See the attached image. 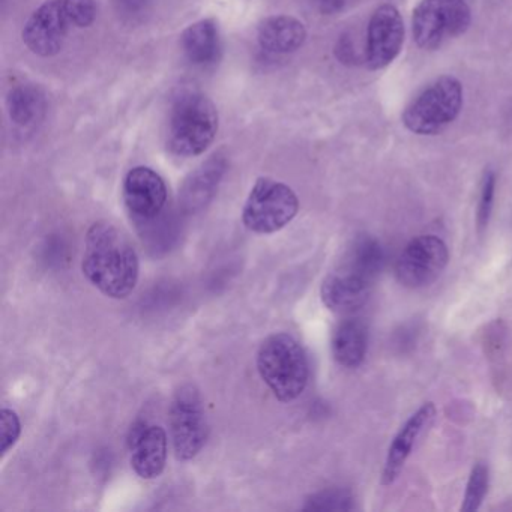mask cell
Here are the masks:
<instances>
[{
    "instance_id": "26",
    "label": "cell",
    "mask_w": 512,
    "mask_h": 512,
    "mask_svg": "<svg viewBox=\"0 0 512 512\" xmlns=\"http://www.w3.org/2000/svg\"><path fill=\"white\" fill-rule=\"evenodd\" d=\"M149 0H118L119 7L127 14H137L148 5Z\"/></svg>"
},
{
    "instance_id": "3",
    "label": "cell",
    "mask_w": 512,
    "mask_h": 512,
    "mask_svg": "<svg viewBox=\"0 0 512 512\" xmlns=\"http://www.w3.org/2000/svg\"><path fill=\"white\" fill-rule=\"evenodd\" d=\"M257 370L272 394L283 403L301 397L310 377L305 350L298 340L284 332L263 341L257 353Z\"/></svg>"
},
{
    "instance_id": "14",
    "label": "cell",
    "mask_w": 512,
    "mask_h": 512,
    "mask_svg": "<svg viewBox=\"0 0 512 512\" xmlns=\"http://www.w3.org/2000/svg\"><path fill=\"white\" fill-rule=\"evenodd\" d=\"M370 287V280L343 266L325 278L320 295L328 310L347 314L364 307L370 296Z\"/></svg>"
},
{
    "instance_id": "4",
    "label": "cell",
    "mask_w": 512,
    "mask_h": 512,
    "mask_svg": "<svg viewBox=\"0 0 512 512\" xmlns=\"http://www.w3.org/2000/svg\"><path fill=\"white\" fill-rule=\"evenodd\" d=\"M218 133L215 104L200 92H185L176 98L169 122V146L179 157L202 155Z\"/></svg>"
},
{
    "instance_id": "24",
    "label": "cell",
    "mask_w": 512,
    "mask_h": 512,
    "mask_svg": "<svg viewBox=\"0 0 512 512\" xmlns=\"http://www.w3.org/2000/svg\"><path fill=\"white\" fill-rule=\"evenodd\" d=\"M494 194H496V175L493 172H487L482 179L481 196H479L478 206V229L484 232L490 221L491 211H493Z\"/></svg>"
},
{
    "instance_id": "1",
    "label": "cell",
    "mask_w": 512,
    "mask_h": 512,
    "mask_svg": "<svg viewBox=\"0 0 512 512\" xmlns=\"http://www.w3.org/2000/svg\"><path fill=\"white\" fill-rule=\"evenodd\" d=\"M82 271L103 295L124 299L139 281V256L121 229L109 221H98L86 235Z\"/></svg>"
},
{
    "instance_id": "16",
    "label": "cell",
    "mask_w": 512,
    "mask_h": 512,
    "mask_svg": "<svg viewBox=\"0 0 512 512\" xmlns=\"http://www.w3.org/2000/svg\"><path fill=\"white\" fill-rule=\"evenodd\" d=\"M181 44L188 61L197 67H208L220 59L221 37L214 20H200L188 26Z\"/></svg>"
},
{
    "instance_id": "18",
    "label": "cell",
    "mask_w": 512,
    "mask_h": 512,
    "mask_svg": "<svg viewBox=\"0 0 512 512\" xmlns=\"http://www.w3.org/2000/svg\"><path fill=\"white\" fill-rule=\"evenodd\" d=\"M383 262H385V253H383L382 245L371 236H359L353 242L343 266L352 269L361 277L373 281L382 271Z\"/></svg>"
},
{
    "instance_id": "10",
    "label": "cell",
    "mask_w": 512,
    "mask_h": 512,
    "mask_svg": "<svg viewBox=\"0 0 512 512\" xmlns=\"http://www.w3.org/2000/svg\"><path fill=\"white\" fill-rule=\"evenodd\" d=\"M404 43V23L394 5L377 8L368 25L365 58L370 70H383L400 55Z\"/></svg>"
},
{
    "instance_id": "12",
    "label": "cell",
    "mask_w": 512,
    "mask_h": 512,
    "mask_svg": "<svg viewBox=\"0 0 512 512\" xmlns=\"http://www.w3.org/2000/svg\"><path fill=\"white\" fill-rule=\"evenodd\" d=\"M131 466L143 479H154L163 473L167 461V434L158 425L139 422L128 436Z\"/></svg>"
},
{
    "instance_id": "22",
    "label": "cell",
    "mask_w": 512,
    "mask_h": 512,
    "mask_svg": "<svg viewBox=\"0 0 512 512\" xmlns=\"http://www.w3.org/2000/svg\"><path fill=\"white\" fill-rule=\"evenodd\" d=\"M307 511H352L353 496L343 488H329L313 494L305 503Z\"/></svg>"
},
{
    "instance_id": "5",
    "label": "cell",
    "mask_w": 512,
    "mask_h": 512,
    "mask_svg": "<svg viewBox=\"0 0 512 512\" xmlns=\"http://www.w3.org/2000/svg\"><path fill=\"white\" fill-rule=\"evenodd\" d=\"M461 107L463 86L455 77L443 76L406 107L403 124L418 136H434L458 118Z\"/></svg>"
},
{
    "instance_id": "21",
    "label": "cell",
    "mask_w": 512,
    "mask_h": 512,
    "mask_svg": "<svg viewBox=\"0 0 512 512\" xmlns=\"http://www.w3.org/2000/svg\"><path fill=\"white\" fill-rule=\"evenodd\" d=\"M488 481H490V472L485 463H476L470 472L469 481L466 485L463 503H461V512H476L481 508L488 491Z\"/></svg>"
},
{
    "instance_id": "23",
    "label": "cell",
    "mask_w": 512,
    "mask_h": 512,
    "mask_svg": "<svg viewBox=\"0 0 512 512\" xmlns=\"http://www.w3.org/2000/svg\"><path fill=\"white\" fill-rule=\"evenodd\" d=\"M22 424L14 410L4 407L0 412V454L5 455L19 440Z\"/></svg>"
},
{
    "instance_id": "15",
    "label": "cell",
    "mask_w": 512,
    "mask_h": 512,
    "mask_svg": "<svg viewBox=\"0 0 512 512\" xmlns=\"http://www.w3.org/2000/svg\"><path fill=\"white\" fill-rule=\"evenodd\" d=\"M307 40L305 26L295 17L272 16L260 23L257 41L265 52L287 55L304 46Z\"/></svg>"
},
{
    "instance_id": "19",
    "label": "cell",
    "mask_w": 512,
    "mask_h": 512,
    "mask_svg": "<svg viewBox=\"0 0 512 512\" xmlns=\"http://www.w3.org/2000/svg\"><path fill=\"white\" fill-rule=\"evenodd\" d=\"M11 121L22 128L32 127L44 113V97L34 86H17L8 95Z\"/></svg>"
},
{
    "instance_id": "8",
    "label": "cell",
    "mask_w": 512,
    "mask_h": 512,
    "mask_svg": "<svg viewBox=\"0 0 512 512\" xmlns=\"http://www.w3.org/2000/svg\"><path fill=\"white\" fill-rule=\"evenodd\" d=\"M170 433L176 457L182 461L196 457L208 439L205 409L196 386L187 383L176 391L170 406Z\"/></svg>"
},
{
    "instance_id": "11",
    "label": "cell",
    "mask_w": 512,
    "mask_h": 512,
    "mask_svg": "<svg viewBox=\"0 0 512 512\" xmlns=\"http://www.w3.org/2000/svg\"><path fill=\"white\" fill-rule=\"evenodd\" d=\"M124 202L137 221L155 220L167 203L166 182L149 167H134L125 176Z\"/></svg>"
},
{
    "instance_id": "6",
    "label": "cell",
    "mask_w": 512,
    "mask_h": 512,
    "mask_svg": "<svg viewBox=\"0 0 512 512\" xmlns=\"http://www.w3.org/2000/svg\"><path fill=\"white\" fill-rule=\"evenodd\" d=\"M298 211V196L289 185L271 178H260L245 202L242 221L251 232L271 235L284 229Z\"/></svg>"
},
{
    "instance_id": "7",
    "label": "cell",
    "mask_w": 512,
    "mask_h": 512,
    "mask_svg": "<svg viewBox=\"0 0 512 512\" xmlns=\"http://www.w3.org/2000/svg\"><path fill=\"white\" fill-rule=\"evenodd\" d=\"M472 14L464 0H422L413 13V38L424 50L439 49L469 29Z\"/></svg>"
},
{
    "instance_id": "17",
    "label": "cell",
    "mask_w": 512,
    "mask_h": 512,
    "mask_svg": "<svg viewBox=\"0 0 512 512\" xmlns=\"http://www.w3.org/2000/svg\"><path fill=\"white\" fill-rule=\"evenodd\" d=\"M368 334L364 323L347 319L338 325L332 337L335 361L344 368H358L367 353Z\"/></svg>"
},
{
    "instance_id": "9",
    "label": "cell",
    "mask_w": 512,
    "mask_h": 512,
    "mask_svg": "<svg viewBox=\"0 0 512 512\" xmlns=\"http://www.w3.org/2000/svg\"><path fill=\"white\" fill-rule=\"evenodd\" d=\"M448 262L446 242L436 235H421L401 251L395 265V277L407 289H422L442 275Z\"/></svg>"
},
{
    "instance_id": "20",
    "label": "cell",
    "mask_w": 512,
    "mask_h": 512,
    "mask_svg": "<svg viewBox=\"0 0 512 512\" xmlns=\"http://www.w3.org/2000/svg\"><path fill=\"white\" fill-rule=\"evenodd\" d=\"M224 161L209 160L203 164L185 185V203L188 206L203 205L214 193L224 173Z\"/></svg>"
},
{
    "instance_id": "13",
    "label": "cell",
    "mask_w": 512,
    "mask_h": 512,
    "mask_svg": "<svg viewBox=\"0 0 512 512\" xmlns=\"http://www.w3.org/2000/svg\"><path fill=\"white\" fill-rule=\"evenodd\" d=\"M436 418V406L433 401L422 404L395 434L388 454H386L385 466L382 472V484L391 485L397 481L400 473L403 472L407 458L415 448L416 440L421 436L425 428L430 427L431 422Z\"/></svg>"
},
{
    "instance_id": "2",
    "label": "cell",
    "mask_w": 512,
    "mask_h": 512,
    "mask_svg": "<svg viewBox=\"0 0 512 512\" xmlns=\"http://www.w3.org/2000/svg\"><path fill=\"white\" fill-rule=\"evenodd\" d=\"M95 19L94 0H49L29 17L23 41L35 55L50 58L61 52L71 29L89 28Z\"/></svg>"
},
{
    "instance_id": "25",
    "label": "cell",
    "mask_w": 512,
    "mask_h": 512,
    "mask_svg": "<svg viewBox=\"0 0 512 512\" xmlns=\"http://www.w3.org/2000/svg\"><path fill=\"white\" fill-rule=\"evenodd\" d=\"M347 2H349V0H314V4L317 5V8L325 14L338 13V11L346 7Z\"/></svg>"
}]
</instances>
